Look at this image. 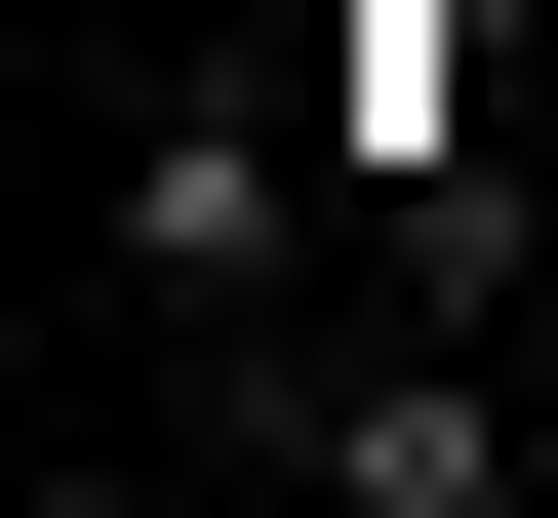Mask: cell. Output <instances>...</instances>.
Instances as JSON below:
<instances>
[{"instance_id":"cell-1","label":"cell","mask_w":558,"mask_h":518,"mask_svg":"<svg viewBox=\"0 0 558 518\" xmlns=\"http://www.w3.org/2000/svg\"><path fill=\"white\" fill-rule=\"evenodd\" d=\"M519 359H439V320H399V359H279V399H240V479H319V518H478V479H519Z\"/></svg>"},{"instance_id":"cell-2","label":"cell","mask_w":558,"mask_h":518,"mask_svg":"<svg viewBox=\"0 0 558 518\" xmlns=\"http://www.w3.org/2000/svg\"><path fill=\"white\" fill-rule=\"evenodd\" d=\"M319 160H360V120H319ZM319 160H279L240 81H160V120H120V320H160V359H240V320H279V200H319Z\"/></svg>"}]
</instances>
